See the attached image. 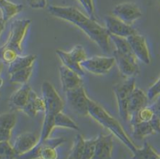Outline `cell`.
I'll return each mask as SVG.
<instances>
[{"mask_svg":"<svg viewBox=\"0 0 160 159\" xmlns=\"http://www.w3.org/2000/svg\"><path fill=\"white\" fill-rule=\"evenodd\" d=\"M48 11L53 17L69 22L81 29L103 51H109L111 41L105 27L100 26L96 20L85 15L77 7L49 6Z\"/></svg>","mask_w":160,"mask_h":159,"instance_id":"cell-1","label":"cell"},{"mask_svg":"<svg viewBox=\"0 0 160 159\" xmlns=\"http://www.w3.org/2000/svg\"><path fill=\"white\" fill-rule=\"evenodd\" d=\"M42 99L45 104L44 120L42 128L40 140L49 138L55 128L54 116L58 112H62L64 108L63 100L61 98L55 87L48 81H44L42 85Z\"/></svg>","mask_w":160,"mask_h":159,"instance_id":"cell-2","label":"cell"},{"mask_svg":"<svg viewBox=\"0 0 160 159\" xmlns=\"http://www.w3.org/2000/svg\"><path fill=\"white\" fill-rule=\"evenodd\" d=\"M88 116L97 121L99 124L111 131L112 134L119 138L132 151V154L136 151L137 147L130 139L118 120L112 117L101 105L91 99L88 101Z\"/></svg>","mask_w":160,"mask_h":159,"instance_id":"cell-3","label":"cell"},{"mask_svg":"<svg viewBox=\"0 0 160 159\" xmlns=\"http://www.w3.org/2000/svg\"><path fill=\"white\" fill-rule=\"evenodd\" d=\"M136 78H126L123 82L118 83L113 86V92L117 101L120 117L124 121L129 119L128 113V103L131 93L136 87Z\"/></svg>","mask_w":160,"mask_h":159,"instance_id":"cell-4","label":"cell"},{"mask_svg":"<svg viewBox=\"0 0 160 159\" xmlns=\"http://www.w3.org/2000/svg\"><path fill=\"white\" fill-rule=\"evenodd\" d=\"M31 24L30 19H18L11 23V31L7 42L1 48H10L18 52H22V44L27 35L28 29Z\"/></svg>","mask_w":160,"mask_h":159,"instance_id":"cell-5","label":"cell"},{"mask_svg":"<svg viewBox=\"0 0 160 159\" xmlns=\"http://www.w3.org/2000/svg\"><path fill=\"white\" fill-rule=\"evenodd\" d=\"M65 96L69 106L76 113L81 116H88L89 98L83 85L68 90L65 92Z\"/></svg>","mask_w":160,"mask_h":159,"instance_id":"cell-6","label":"cell"},{"mask_svg":"<svg viewBox=\"0 0 160 159\" xmlns=\"http://www.w3.org/2000/svg\"><path fill=\"white\" fill-rule=\"evenodd\" d=\"M116 65L114 57H92L86 58L80 63L84 70L96 75L108 73Z\"/></svg>","mask_w":160,"mask_h":159,"instance_id":"cell-7","label":"cell"},{"mask_svg":"<svg viewBox=\"0 0 160 159\" xmlns=\"http://www.w3.org/2000/svg\"><path fill=\"white\" fill-rule=\"evenodd\" d=\"M113 57L120 74L124 78H136L139 76L140 70L138 64V59L136 57L127 56L116 49L113 51Z\"/></svg>","mask_w":160,"mask_h":159,"instance_id":"cell-8","label":"cell"},{"mask_svg":"<svg viewBox=\"0 0 160 159\" xmlns=\"http://www.w3.org/2000/svg\"><path fill=\"white\" fill-rule=\"evenodd\" d=\"M112 15L123 22L131 25L142 17L140 8L134 2H123L115 6L112 10Z\"/></svg>","mask_w":160,"mask_h":159,"instance_id":"cell-9","label":"cell"},{"mask_svg":"<svg viewBox=\"0 0 160 159\" xmlns=\"http://www.w3.org/2000/svg\"><path fill=\"white\" fill-rule=\"evenodd\" d=\"M126 38L136 58L147 65L150 64L151 55H150L146 38L138 33L130 35Z\"/></svg>","mask_w":160,"mask_h":159,"instance_id":"cell-10","label":"cell"},{"mask_svg":"<svg viewBox=\"0 0 160 159\" xmlns=\"http://www.w3.org/2000/svg\"><path fill=\"white\" fill-rule=\"evenodd\" d=\"M40 141V136L33 132H24L16 137L12 147L17 158L34 148Z\"/></svg>","mask_w":160,"mask_h":159,"instance_id":"cell-11","label":"cell"},{"mask_svg":"<svg viewBox=\"0 0 160 159\" xmlns=\"http://www.w3.org/2000/svg\"><path fill=\"white\" fill-rule=\"evenodd\" d=\"M104 22H105V28L109 34L127 37L130 35L137 33L136 30L132 26H131V25L123 22L113 15L106 16Z\"/></svg>","mask_w":160,"mask_h":159,"instance_id":"cell-12","label":"cell"},{"mask_svg":"<svg viewBox=\"0 0 160 159\" xmlns=\"http://www.w3.org/2000/svg\"><path fill=\"white\" fill-rule=\"evenodd\" d=\"M113 148V137L112 134H100L96 138L95 151L92 159L111 158Z\"/></svg>","mask_w":160,"mask_h":159,"instance_id":"cell-13","label":"cell"},{"mask_svg":"<svg viewBox=\"0 0 160 159\" xmlns=\"http://www.w3.org/2000/svg\"><path fill=\"white\" fill-rule=\"evenodd\" d=\"M60 72L61 82L63 91L66 92L77 87L80 85H82V79L81 77L73 70L67 68L65 65H62L59 68Z\"/></svg>","mask_w":160,"mask_h":159,"instance_id":"cell-14","label":"cell"},{"mask_svg":"<svg viewBox=\"0 0 160 159\" xmlns=\"http://www.w3.org/2000/svg\"><path fill=\"white\" fill-rule=\"evenodd\" d=\"M16 122L17 117L14 112L0 114V142L9 141Z\"/></svg>","mask_w":160,"mask_h":159,"instance_id":"cell-15","label":"cell"},{"mask_svg":"<svg viewBox=\"0 0 160 159\" xmlns=\"http://www.w3.org/2000/svg\"><path fill=\"white\" fill-rule=\"evenodd\" d=\"M45 104L42 97L38 96L33 89L30 90L29 98L27 103L21 109V112L25 113L29 117H35L39 112H44Z\"/></svg>","mask_w":160,"mask_h":159,"instance_id":"cell-16","label":"cell"},{"mask_svg":"<svg viewBox=\"0 0 160 159\" xmlns=\"http://www.w3.org/2000/svg\"><path fill=\"white\" fill-rule=\"evenodd\" d=\"M148 97L142 90L135 87L131 93L128 103V113L130 117L132 114L136 113L148 104Z\"/></svg>","mask_w":160,"mask_h":159,"instance_id":"cell-17","label":"cell"},{"mask_svg":"<svg viewBox=\"0 0 160 159\" xmlns=\"http://www.w3.org/2000/svg\"><path fill=\"white\" fill-rule=\"evenodd\" d=\"M156 114H159V100L151 106L146 105L129 117L131 125L139 122H149Z\"/></svg>","mask_w":160,"mask_h":159,"instance_id":"cell-18","label":"cell"},{"mask_svg":"<svg viewBox=\"0 0 160 159\" xmlns=\"http://www.w3.org/2000/svg\"><path fill=\"white\" fill-rule=\"evenodd\" d=\"M31 87L27 83L22 84L21 87L17 91L14 92L10 97L9 103L13 108L18 111H21V109L24 107L29 98Z\"/></svg>","mask_w":160,"mask_h":159,"instance_id":"cell-19","label":"cell"},{"mask_svg":"<svg viewBox=\"0 0 160 159\" xmlns=\"http://www.w3.org/2000/svg\"><path fill=\"white\" fill-rule=\"evenodd\" d=\"M24 8L22 4H16L9 0H2L0 2V11L2 13V17L7 22L11 17L21 12Z\"/></svg>","mask_w":160,"mask_h":159,"instance_id":"cell-20","label":"cell"},{"mask_svg":"<svg viewBox=\"0 0 160 159\" xmlns=\"http://www.w3.org/2000/svg\"><path fill=\"white\" fill-rule=\"evenodd\" d=\"M56 54L61 60L63 65H65L67 68H70L73 70L78 74H79L81 77L85 76V70L83 69L80 65V63L77 62L72 57L69 55V52H65V51L58 49L56 50Z\"/></svg>","mask_w":160,"mask_h":159,"instance_id":"cell-21","label":"cell"},{"mask_svg":"<svg viewBox=\"0 0 160 159\" xmlns=\"http://www.w3.org/2000/svg\"><path fill=\"white\" fill-rule=\"evenodd\" d=\"M37 59V56L33 54L26 55V56H18L12 62L9 64L8 72L12 73L14 71H17L21 68L33 65Z\"/></svg>","mask_w":160,"mask_h":159,"instance_id":"cell-22","label":"cell"},{"mask_svg":"<svg viewBox=\"0 0 160 159\" xmlns=\"http://www.w3.org/2000/svg\"><path fill=\"white\" fill-rule=\"evenodd\" d=\"M133 136L138 139H142L144 137L156 134L153 127L149 122H139L132 124Z\"/></svg>","mask_w":160,"mask_h":159,"instance_id":"cell-23","label":"cell"},{"mask_svg":"<svg viewBox=\"0 0 160 159\" xmlns=\"http://www.w3.org/2000/svg\"><path fill=\"white\" fill-rule=\"evenodd\" d=\"M33 65L21 68L10 73V82L12 84H25L29 81L33 72Z\"/></svg>","mask_w":160,"mask_h":159,"instance_id":"cell-24","label":"cell"},{"mask_svg":"<svg viewBox=\"0 0 160 159\" xmlns=\"http://www.w3.org/2000/svg\"><path fill=\"white\" fill-rule=\"evenodd\" d=\"M133 155L132 158L135 159H159L160 157L159 154L148 142H144L142 148L136 149Z\"/></svg>","mask_w":160,"mask_h":159,"instance_id":"cell-25","label":"cell"},{"mask_svg":"<svg viewBox=\"0 0 160 159\" xmlns=\"http://www.w3.org/2000/svg\"><path fill=\"white\" fill-rule=\"evenodd\" d=\"M54 127H63L68 129L78 131L79 127L72 120L71 118L66 116L62 112H58L54 116Z\"/></svg>","mask_w":160,"mask_h":159,"instance_id":"cell-26","label":"cell"},{"mask_svg":"<svg viewBox=\"0 0 160 159\" xmlns=\"http://www.w3.org/2000/svg\"><path fill=\"white\" fill-rule=\"evenodd\" d=\"M85 138L80 134L76 135L73 144L71 148L68 158L71 159H82L84 147H85Z\"/></svg>","mask_w":160,"mask_h":159,"instance_id":"cell-27","label":"cell"},{"mask_svg":"<svg viewBox=\"0 0 160 159\" xmlns=\"http://www.w3.org/2000/svg\"><path fill=\"white\" fill-rule=\"evenodd\" d=\"M0 158H17L14 148L9 143V141L0 142Z\"/></svg>","mask_w":160,"mask_h":159,"instance_id":"cell-28","label":"cell"},{"mask_svg":"<svg viewBox=\"0 0 160 159\" xmlns=\"http://www.w3.org/2000/svg\"><path fill=\"white\" fill-rule=\"evenodd\" d=\"M69 53L78 63H81V61L87 58L86 51L81 45H76L70 51H69Z\"/></svg>","mask_w":160,"mask_h":159,"instance_id":"cell-29","label":"cell"},{"mask_svg":"<svg viewBox=\"0 0 160 159\" xmlns=\"http://www.w3.org/2000/svg\"><path fill=\"white\" fill-rule=\"evenodd\" d=\"M95 145L96 138L85 140V147H84L82 159H92L93 157L94 151H95Z\"/></svg>","mask_w":160,"mask_h":159,"instance_id":"cell-30","label":"cell"},{"mask_svg":"<svg viewBox=\"0 0 160 159\" xmlns=\"http://www.w3.org/2000/svg\"><path fill=\"white\" fill-rule=\"evenodd\" d=\"M160 94V81L159 78L157 79V81L154 83L148 89L147 93V97L148 100H154L158 98Z\"/></svg>","mask_w":160,"mask_h":159,"instance_id":"cell-31","label":"cell"},{"mask_svg":"<svg viewBox=\"0 0 160 159\" xmlns=\"http://www.w3.org/2000/svg\"><path fill=\"white\" fill-rule=\"evenodd\" d=\"M78 1L86 11L88 17L96 20L95 7H94L93 0H78Z\"/></svg>","mask_w":160,"mask_h":159,"instance_id":"cell-32","label":"cell"},{"mask_svg":"<svg viewBox=\"0 0 160 159\" xmlns=\"http://www.w3.org/2000/svg\"><path fill=\"white\" fill-rule=\"evenodd\" d=\"M32 9H45L47 7V0H27Z\"/></svg>","mask_w":160,"mask_h":159,"instance_id":"cell-33","label":"cell"},{"mask_svg":"<svg viewBox=\"0 0 160 159\" xmlns=\"http://www.w3.org/2000/svg\"><path fill=\"white\" fill-rule=\"evenodd\" d=\"M6 22H7L2 18V16H0V36H1L2 33L3 32L4 29H5Z\"/></svg>","mask_w":160,"mask_h":159,"instance_id":"cell-34","label":"cell"},{"mask_svg":"<svg viewBox=\"0 0 160 159\" xmlns=\"http://www.w3.org/2000/svg\"><path fill=\"white\" fill-rule=\"evenodd\" d=\"M2 62L0 61V74L2 72Z\"/></svg>","mask_w":160,"mask_h":159,"instance_id":"cell-35","label":"cell"},{"mask_svg":"<svg viewBox=\"0 0 160 159\" xmlns=\"http://www.w3.org/2000/svg\"><path fill=\"white\" fill-rule=\"evenodd\" d=\"M2 85H3V81H2V79L0 77V87H2Z\"/></svg>","mask_w":160,"mask_h":159,"instance_id":"cell-36","label":"cell"},{"mask_svg":"<svg viewBox=\"0 0 160 159\" xmlns=\"http://www.w3.org/2000/svg\"><path fill=\"white\" fill-rule=\"evenodd\" d=\"M1 1H2V0H0V2H1Z\"/></svg>","mask_w":160,"mask_h":159,"instance_id":"cell-37","label":"cell"}]
</instances>
